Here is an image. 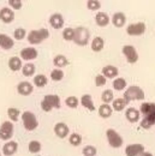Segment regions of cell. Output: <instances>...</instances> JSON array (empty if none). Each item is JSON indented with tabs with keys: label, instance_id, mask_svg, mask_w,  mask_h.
Returning a JSON list of instances; mask_svg holds the SVG:
<instances>
[{
	"label": "cell",
	"instance_id": "cell-23",
	"mask_svg": "<svg viewBox=\"0 0 155 156\" xmlns=\"http://www.w3.org/2000/svg\"><path fill=\"white\" fill-rule=\"evenodd\" d=\"M112 113H113V108L110 106V105H106V103H103V105H101L100 107H99V115L101 118H110L112 115Z\"/></svg>",
	"mask_w": 155,
	"mask_h": 156
},
{
	"label": "cell",
	"instance_id": "cell-27",
	"mask_svg": "<svg viewBox=\"0 0 155 156\" xmlns=\"http://www.w3.org/2000/svg\"><path fill=\"white\" fill-rule=\"evenodd\" d=\"M22 72L25 77H31L35 73V65L33 62H28L24 66H22Z\"/></svg>",
	"mask_w": 155,
	"mask_h": 156
},
{
	"label": "cell",
	"instance_id": "cell-24",
	"mask_svg": "<svg viewBox=\"0 0 155 156\" xmlns=\"http://www.w3.org/2000/svg\"><path fill=\"white\" fill-rule=\"evenodd\" d=\"M95 22H96V24L99 27H106L110 23V17L105 12H99L95 16Z\"/></svg>",
	"mask_w": 155,
	"mask_h": 156
},
{
	"label": "cell",
	"instance_id": "cell-42",
	"mask_svg": "<svg viewBox=\"0 0 155 156\" xmlns=\"http://www.w3.org/2000/svg\"><path fill=\"white\" fill-rule=\"evenodd\" d=\"M9 5L13 10H20L22 9V1L20 0H9Z\"/></svg>",
	"mask_w": 155,
	"mask_h": 156
},
{
	"label": "cell",
	"instance_id": "cell-9",
	"mask_svg": "<svg viewBox=\"0 0 155 156\" xmlns=\"http://www.w3.org/2000/svg\"><path fill=\"white\" fill-rule=\"evenodd\" d=\"M121 52L125 55V58H126L129 64H135V62H137V60H138V53H137L135 47L126 44V46L123 47Z\"/></svg>",
	"mask_w": 155,
	"mask_h": 156
},
{
	"label": "cell",
	"instance_id": "cell-2",
	"mask_svg": "<svg viewBox=\"0 0 155 156\" xmlns=\"http://www.w3.org/2000/svg\"><path fill=\"white\" fill-rule=\"evenodd\" d=\"M124 100L129 103L130 101H141V100H144V91L137 87V85H131L128 88V90L125 91L124 94Z\"/></svg>",
	"mask_w": 155,
	"mask_h": 156
},
{
	"label": "cell",
	"instance_id": "cell-1",
	"mask_svg": "<svg viewBox=\"0 0 155 156\" xmlns=\"http://www.w3.org/2000/svg\"><path fill=\"white\" fill-rule=\"evenodd\" d=\"M49 31L47 29H39V30H31L28 34V41L31 44H39L41 42H43L46 39L49 37Z\"/></svg>",
	"mask_w": 155,
	"mask_h": 156
},
{
	"label": "cell",
	"instance_id": "cell-16",
	"mask_svg": "<svg viewBox=\"0 0 155 156\" xmlns=\"http://www.w3.org/2000/svg\"><path fill=\"white\" fill-rule=\"evenodd\" d=\"M15 46V41L12 37L5 35V34H0V47L5 51H9L11 49L12 47Z\"/></svg>",
	"mask_w": 155,
	"mask_h": 156
},
{
	"label": "cell",
	"instance_id": "cell-19",
	"mask_svg": "<svg viewBox=\"0 0 155 156\" xmlns=\"http://www.w3.org/2000/svg\"><path fill=\"white\" fill-rule=\"evenodd\" d=\"M81 101V103H82V106L84 107V108H87L88 111H95V106H94V101H93V98H92V95H89V94H85V95H83L82 98L79 100Z\"/></svg>",
	"mask_w": 155,
	"mask_h": 156
},
{
	"label": "cell",
	"instance_id": "cell-28",
	"mask_svg": "<svg viewBox=\"0 0 155 156\" xmlns=\"http://www.w3.org/2000/svg\"><path fill=\"white\" fill-rule=\"evenodd\" d=\"M53 64H54L58 69H60V67H65V66H67V65H69V60H67V58H66L65 55L59 54V55H57V57H54V59H53Z\"/></svg>",
	"mask_w": 155,
	"mask_h": 156
},
{
	"label": "cell",
	"instance_id": "cell-11",
	"mask_svg": "<svg viewBox=\"0 0 155 156\" xmlns=\"http://www.w3.org/2000/svg\"><path fill=\"white\" fill-rule=\"evenodd\" d=\"M38 55H39V53H38L36 48H34V47H25L20 51V59L27 60V61L36 59Z\"/></svg>",
	"mask_w": 155,
	"mask_h": 156
},
{
	"label": "cell",
	"instance_id": "cell-8",
	"mask_svg": "<svg viewBox=\"0 0 155 156\" xmlns=\"http://www.w3.org/2000/svg\"><path fill=\"white\" fill-rule=\"evenodd\" d=\"M146 30H147V25H146L143 22H138V23L130 24V25L126 28V33H128L130 36H139V35L144 34Z\"/></svg>",
	"mask_w": 155,
	"mask_h": 156
},
{
	"label": "cell",
	"instance_id": "cell-46",
	"mask_svg": "<svg viewBox=\"0 0 155 156\" xmlns=\"http://www.w3.org/2000/svg\"><path fill=\"white\" fill-rule=\"evenodd\" d=\"M39 156H40V155H39Z\"/></svg>",
	"mask_w": 155,
	"mask_h": 156
},
{
	"label": "cell",
	"instance_id": "cell-30",
	"mask_svg": "<svg viewBox=\"0 0 155 156\" xmlns=\"http://www.w3.org/2000/svg\"><path fill=\"white\" fill-rule=\"evenodd\" d=\"M47 83H48V79H47V77L45 75H38V76L34 77V84L36 87H39V88L46 87Z\"/></svg>",
	"mask_w": 155,
	"mask_h": 156
},
{
	"label": "cell",
	"instance_id": "cell-5",
	"mask_svg": "<svg viewBox=\"0 0 155 156\" xmlns=\"http://www.w3.org/2000/svg\"><path fill=\"white\" fill-rule=\"evenodd\" d=\"M90 39V33L87 28L84 27H78L75 29V37L74 41L78 46H85Z\"/></svg>",
	"mask_w": 155,
	"mask_h": 156
},
{
	"label": "cell",
	"instance_id": "cell-41",
	"mask_svg": "<svg viewBox=\"0 0 155 156\" xmlns=\"http://www.w3.org/2000/svg\"><path fill=\"white\" fill-rule=\"evenodd\" d=\"M25 36H27V31H25V29H23V28H17L16 30H15V33H13V37L16 40H23L25 39Z\"/></svg>",
	"mask_w": 155,
	"mask_h": 156
},
{
	"label": "cell",
	"instance_id": "cell-45",
	"mask_svg": "<svg viewBox=\"0 0 155 156\" xmlns=\"http://www.w3.org/2000/svg\"><path fill=\"white\" fill-rule=\"evenodd\" d=\"M0 156H1V153H0Z\"/></svg>",
	"mask_w": 155,
	"mask_h": 156
},
{
	"label": "cell",
	"instance_id": "cell-29",
	"mask_svg": "<svg viewBox=\"0 0 155 156\" xmlns=\"http://www.w3.org/2000/svg\"><path fill=\"white\" fill-rule=\"evenodd\" d=\"M112 108L117 111V112H120V111H123L124 108H125V106L128 105V102L124 100V98H116V100H113V102H112Z\"/></svg>",
	"mask_w": 155,
	"mask_h": 156
},
{
	"label": "cell",
	"instance_id": "cell-44",
	"mask_svg": "<svg viewBox=\"0 0 155 156\" xmlns=\"http://www.w3.org/2000/svg\"><path fill=\"white\" fill-rule=\"evenodd\" d=\"M141 156H154V155H153L152 153H148V151H144V153H143V154H142V155H141Z\"/></svg>",
	"mask_w": 155,
	"mask_h": 156
},
{
	"label": "cell",
	"instance_id": "cell-40",
	"mask_svg": "<svg viewBox=\"0 0 155 156\" xmlns=\"http://www.w3.org/2000/svg\"><path fill=\"white\" fill-rule=\"evenodd\" d=\"M87 7H88L90 11H96V10H100L101 2L97 1V0H88V1H87Z\"/></svg>",
	"mask_w": 155,
	"mask_h": 156
},
{
	"label": "cell",
	"instance_id": "cell-36",
	"mask_svg": "<svg viewBox=\"0 0 155 156\" xmlns=\"http://www.w3.org/2000/svg\"><path fill=\"white\" fill-rule=\"evenodd\" d=\"M69 142H70L71 145L78 147L82 143V137H81V135H78V133H72L71 136L69 137Z\"/></svg>",
	"mask_w": 155,
	"mask_h": 156
},
{
	"label": "cell",
	"instance_id": "cell-22",
	"mask_svg": "<svg viewBox=\"0 0 155 156\" xmlns=\"http://www.w3.org/2000/svg\"><path fill=\"white\" fill-rule=\"evenodd\" d=\"M125 115H126V119L130 121V122H137L138 120H139V111H137L136 108L134 107H131V108H129L128 111H126V113H125Z\"/></svg>",
	"mask_w": 155,
	"mask_h": 156
},
{
	"label": "cell",
	"instance_id": "cell-4",
	"mask_svg": "<svg viewBox=\"0 0 155 156\" xmlns=\"http://www.w3.org/2000/svg\"><path fill=\"white\" fill-rule=\"evenodd\" d=\"M22 121H23L24 129L28 130V131H34L39 126V121L35 117V114L29 112V111H27L22 114Z\"/></svg>",
	"mask_w": 155,
	"mask_h": 156
},
{
	"label": "cell",
	"instance_id": "cell-10",
	"mask_svg": "<svg viewBox=\"0 0 155 156\" xmlns=\"http://www.w3.org/2000/svg\"><path fill=\"white\" fill-rule=\"evenodd\" d=\"M144 153V147L142 144H129L125 148L126 156H141Z\"/></svg>",
	"mask_w": 155,
	"mask_h": 156
},
{
	"label": "cell",
	"instance_id": "cell-32",
	"mask_svg": "<svg viewBox=\"0 0 155 156\" xmlns=\"http://www.w3.org/2000/svg\"><path fill=\"white\" fill-rule=\"evenodd\" d=\"M28 149H29V151L31 154H38L41 150V143L39 140H31L29 143V145H28Z\"/></svg>",
	"mask_w": 155,
	"mask_h": 156
},
{
	"label": "cell",
	"instance_id": "cell-39",
	"mask_svg": "<svg viewBox=\"0 0 155 156\" xmlns=\"http://www.w3.org/2000/svg\"><path fill=\"white\" fill-rule=\"evenodd\" d=\"M7 115L10 118V120L12 121H17L20 118V111L17 108H9L7 109Z\"/></svg>",
	"mask_w": 155,
	"mask_h": 156
},
{
	"label": "cell",
	"instance_id": "cell-35",
	"mask_svg": "<svg viewBox=\"0 0 155 156\" xmlns=\"http://www.w3.org/2000/svg\"><path fill=\"white\" fill-rule=\"evenodd\" d=\"M64 78V72L60 70V69H54L52 72H51V79L54 80V82H59Z\"/></svg>",
	"mask_w": 155,
	"mask_h": 156
},
{
	"label": "cell",
	"instance_id": "cell-26",
	"mask_svg": "<svg viewBox=\"0 0 155 156\" xmlns=\"http://www.w3.org/2000/svg\"><path fill=\"white\" fill-rule=\"evenodd\" d=\"M9 67L12 71H20L22 69V59L18 57H12L9 60Z\"/></svg>",
	"mask_w": 155,
	"mask_h": 156
},
{
	"label": "cell",
	"instance_id": "cell-25",
	"mask_svg": "<svg viewBox=\"0 0 155 156\" xmlns=\"http://www.w3.org/2000/svg\"><path fill=\"white\" fill-rule=\"evenodd\" d=\"M103 47H105V41L102 37H100V36H96L95 39L92 41V49L94 51V52H101L102 49H103Z\"/></svg>",
	"mask_w": 155,
	"mask_h": 156
},
{
	"label": "cell",
	"instance_id": "cell-12",
	"mask_svg": "<svg viewBox=\"0 0 155 156\" xmlns=\"http://www.w3.org/2000/svg\"><path fill=\"white\" fill-rule=\"evenodd\" d=\"M17 150H18V143L15 140H9L2 147V154L5 156L15 155L17 153Z\"/></svg>",
	"mask_w": 155,
	"mask_h": 156
},
{
	"label": "cell",
	"instance_id": "cell-33",
	"mask_svg": "<svg viewBox=\"0 0 155 156\" xmlns=\"http://www.w3.org/2000/svg\"><path fill=\"white\" fill-rule=\"evenodd\" d=\"M125 87H126V80H125L124 78H116V79L113 80V88H114L116 90H118V91L124 90Z\"/></svg>",
	"mask_w": 155,
	"mask_h": 156
},
{
	"label": "cell",
	"instance_id": "cell-15",
	"mask_svg": "<svg viewBox=\"0 0 155 156\" xmlns=\"http://www.w3.org/2000/svg\"><path fill=\"white\" fill-rule=\"evenodd\" d=\"M70 130H69V126L64 122H58L54 126V133L59 137V138H65V137L69 135Z\"/></svg>",
	"mask_w": 155,
	"mask_h": 156
},
{
	"label": "cell",
	"instance_id": "cell-18",
	"mask_svg": "<svg viewBox=\"0 0 155 156\" xmlns=\"http://www.w3.org/2000/svg\"><path fill=\"white\" fill-rule=\"evenodd\" d=\"M143 120L141 121V126L144 129V130H148L149 127H152L153 125H155V112L152 113H148L146 115H143Z\"/></svg>",
	"mask_w": 155,
	"mask_h": 156
},
{
	"label": "cell",
	"instance_id": "cell-6",
	"mask_svg": "<svg viewBox=\"0 0 155 156\" xmlns=\"http://www.w3.org/2000/svg\"><path fill=\"white\" fill-rule=\"evenodd\" d=\"M106 136H107V140H108V144L112 147V148H120L123 145V138L117 132L116 130L113 129H108L106 131Z\"/></svg>",
	"mask_w": 155,
	"mask_h": 156
},
{
	"label": "cell",
	"instance_id": "cell-31",
	"mask_svg": "<svg viewBox=\"0 0 155 156\" xmlns=\"http://www.w3.org/2000/svg\"><path fill=\"white\" fill-rule=\"evenodd\" d=\"M113 98H114V96H113V91H112L111 89L105 90V91L102 93V95H101V98H102L103 103H106V105L113 102Z\"/></svg>",
	"mask_w": 155,
	"mask_h": 156
},
{
	"label": "cell",
	"instance_id": "cell-21",
	"mask_svg": "<svg viewBox=\"0 0 155 156\" xmlns=\"http://www.w3.org/2000/svg\"><path fill=\"white\" fill-rule=\"evenodd\" d=\"M125 22H126V17H125V15L123 12H116L113 15V17H112V23H113V25L117 27V28L124 27Z\"/></svg>",
	"mask_w": 155,
	"mask_h": 156
},
{
	"label": "cell",
	"instance_id": "cell-38",
	"mask_svg": "<svg viewBox=\"0 0 155 156\" xmlns=\"http://www.w3.org/2000/svg\"><path fill=\"white\" fill-rule=\"evenodd\" d=\"M96 153H97L96 148L93 147V145H87V147H84L83 150H82V154L84 156H95Z\"/></svg>",
	"mask_w": 155,
	"mask_h": 156
},
{
	"label": "cell",
	"instance_id": "cell-3",
	"mask_svg": "<svg viewBox=\"0 0 155 156\" xmlns=\"http://www.w3.org/2000/svg\"><path fill=\"white\" fill-rule=\"evenodd\" d=\"M41 108L45 112H51L53 108H60V98L58 95H46L41 101Z\"/></svg>",
	"mask_w": 155,
	"mask_h": 156
},
{
	"label": "cell",
	"instance_id": "cell-13",
	"mask_svg": "<svg viewBox=\"0 0 155 156\" xmlns=\"http://www.w3.org/2000/svg\"><path fill=\"white\" fill-rule=\"evenodd\" d=\"M17 91H18V94L23 95V96H29V95L33 94L34 87L29 82H20V84L17 85Z\"/></svg>",
	"mask_w": 155,
	"mask_h": 156
},
{
	"label": "cell",
	"instance_id": "cell-14",
	"mask_svg": "<svg viewBox=\"0 0 155 156\" xmlns=\"http://www.w3.org/2000/svg\"><path fill=\"white\" fill-rule=\"evenodd\" d=\"M0 20L4 23H11L15 20V12L10 7H2L0 10Z\"/></svg>",
	"mask_w": 155,
	"mask_h": 156
},
{
	"label": "cell",
	"instance_id": "cell-34",
	"mask_svg": "<svg viewBox=\"0 0 155 156\" xmlns=\"http://www.w3.org/2000/svg\"><path fill=\"white\" fill-rule=\"evenodd\" d=\"M74 37H75V29L65 28L63 31V39L65 41H74Z\"/></svg>",
	"mask_w": 155,
	"mask_h": 156
},
{
	"label": "cell",
	"instance_id": "cell-37",
	"mask_svg": "<svg viewBox=\"0 0 155 156\" xmlns=\"http://www.w3.org/2000/svg\"><path fill=\"white\" fill-rule=\"evenodd\" d=\"M65 103L70 108H76L78 105H79V100L76 96H69V98H66V100H65Z\"/></svg>",
	"mask_w": 155,
	"mask_h": 156
},
{
	"label": "cell",
	"instance_id": "cell-17",
	"mask_svg": "<svg viewBox=\"0 0 155 156\" xmlns=\"http://www.w3.org/2000/svg\"><path fill=\"white\" fill-rule=\"evenodd\" d=\"M49 24L53 29H61L64 27V18L60 13H54L49 17Z\"/></svg>",
	"mask_w": 155,
	"mask_h": 156
},
{
	"label": "cell",
	"instance_id": "cell-20",
	"mask_svg": "<svg viewBox=\"0 0 155 156\" xmlns=\"http://www.w3.org/2000/svg\"><path fill=\"white\" fill-rule=\"evenodd\" d=\"M119 71L116 66H112V65H107L102 69V76L105 78H114L118 76Z\"/></svg>",
	"mask_w": 155,
	"mask_h": 156
},
{
	"label": "cell",
	"instance_id": "cell-7",
	"mask_svg": "<svg viewBox=\"0 0 155 156\" xmlns=\"http://www.w3.org/2000/svg\"><path fill=\"white\" fill-rule=\"evenodd\" d=\"M15 132V126L11 121H4L0 126V139L9 140L11 139Z\"/></svg>",
	"mask_w": 155,
	"mask_h": 156
},
{
	"label": "cell",
	"instance_id": "cell-43",
	"mask_svg": "<svg viewBox=\"0 0 155 156\" xmlns=\"http://www.w3.org/2000/svg\"><path fill=\"white\" fill-rule=\"evenodd\" d=\"M106 84V78L103 77L102 75H99L95 77V85L96 87H103Z\"/></svg>",
	"mask_w": 155,
	"mask_h": 156
}]
</instances>
